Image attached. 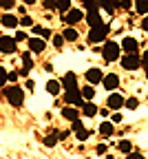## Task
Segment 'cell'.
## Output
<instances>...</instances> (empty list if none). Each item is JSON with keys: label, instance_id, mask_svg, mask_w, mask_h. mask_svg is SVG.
Wrapping results in <instances>:
<instances>
[{"label": "cell", "instance_id": "cell-14", "mask_svg": "<svg viewBox=\"0 0 148 159\" xmlns=\"http://www.w3.org/2000/svg\"><path fill=\"white\" fill-rule=\"evenodd\" d=\"M104 89H106V91H115L117 86H119V77L115 75V73H109V75H104Z\"/></svg>", "mask_w": 148, "mask_h": 159}, {"label": "cell", "instance_id": "cell-41", "mask_svg": "<svg viewBox=\"0 0 148 159\" xmlns=\"http://www.w3.org/2000/svg\"><path fill=\"white\" fill-rule=\"evenodd\" d=\"M141 29H144V31H146V33H148V16H146V18H144V20H141Z\"/></svg>", "mask_w": 148, "mask_h": 159}, {"label": "cell", "instance_id": "cell-1", "mask_svg": "<svg viewBox=\"0 0 148 159\" xmlns=\"http://www.w3.org/2000/svg\"><path fill=\"white\" fill-rule=\"evenodd\" d=\"M5 97H7V102L13 108H20V106L25 104V91L20 89V86H7L5 89Z\"/></svg>", "mask_w": 148, "mask_h": 159}, {"label": "cell", "instance_id": "cell-10", "mask_svg": "<svg viewBox=\"0 0 148 159\" xmlns=\"http://www.w3.org/2000/svg\"><path fill=\"white\" fill-rule=\"evenodd\" d=\"M82 20H84V11H82V9H71V11L64 16V22H67L69 27H73V25L82 22Z\"/></svg>", "mask_w": 148, "mask_h": 159}, {"label": "cell", "instance_id": "cell-20", "mask_svg": "<svg viewBox=\"0 0 148 159\" xmlns=\"http://www.w3.org/2000/svg\"><path fill=\"white\" fill-rule=\"evenodd\" d=\"M60 89H62V82H58V80H49V82H47V93L58 95V93H60Z\"/></svg>", "mask_w": 148, "mask_h": 159}, {"label": "cell", "instance_id": "cell-19", "mask_svg": "<svg viewBox=\"0 0 148 159\" xmlns=\"http://www.w3.org/2000/svg\"><path fill=\"white\" fill-rule=\"evenodd\" d=\"M80 93H82V99H84V102H91V99L95 97V89H93V86H89V84H86V86H82V89H80Z\"/></svg>", "mask_w": 148, "mask_h": 159}, {"label": "cell", "instance_id": "cell-4", "mask_svg": "<svg viewBox=\"0 0 148 159\" xmlns=\"http://www.w3.org/2000/svg\"><path fill=\"white\" fill-rule=\"evenodd\" d=\"M64 102L67 104H71V106H84V104H86V102H84V99H82V93H80V89H73V91H64Z\"/></svg>", "mask_w": 148, "mask_h": 159}, {"label": "cell", "instance_id": "cell-34", "mask_svg": "<svg viewBox=\"0 0 148 159\" xmlns=\"http://www.w3.org/2000/svg\"><path fill=\"white\" fill-rule=\"evenodd\" d=\"M42 7H44V9H55L58 2H55V0H44V2H42Z\"/></svg>", "mask_w": 148, "mask_h": 159}, {"label": "cell", "instance_id": "cell-27", "mask_svg": "<svg viewBox=\"0 0 148 159\" xmlns=\"http://www.w3.org/2000/svg\"><path fill=\"white\" fill-rule=\"evenodd\" d=\"M99 7H102V9H106L109 13H113L115 7H117V2H99Z\"/></svg>", "mask_w": 148, "mask_h": 159}, {"label": "cell", "instance_id": "cell-37", "mask_svg": "<svg viewBox=\"0 0 148 159\" xmlns=\"http://www.w3.org/2000/svg\"><path fill=\"white\" fill-rule=\"evenodd\" d=\"M117 7H119V9H128V7H133V2H128V0H122V2H117Z\"/></svg>", "mask_w": 148, "mask_h": 159}, {"label": "cell", "instance_id": "cell-44", "mask_svg": "<svg viewBox=\"0 0 148 159\" xmlns=\"http://www.w3.org/2000/svg\"><path fill=\"white\" fill-rule=\"evenodd\" d=\"M18 13H20V16L25 18V16H27V9H25V7H18Z\"/></svg>", "mask_w": 148, "mask_h": 159}, {"label": "cell", "instance_id": "cell-35", "mask_svg": "<svg viewBox=\"0 0 148 159\" xmlns=\"http://www.w3.org/2000/svg\"><path fill=\"white\" fill-rule=\"evenodd\" d=\"M0 7H5V9H11V7H16V2H13V0H0Z\"/></svg>", "mask_w": 148, "mask_h": 159}, {"label": "cell", "instance_id": "cell-9", "mask_svg": "<svg viewBox=\"0 0 148 159\" xmlns=\"http://www.w3.org/2000/svg\"><path fill=\"white\" fill-rule=\"evenodd\" d=\"M122 49L126 51V55H135L137 49H139V42H137L135 38L128 35V38H124V40H122Z\"/></svg>", "mask_w": 148, "mask_h": 159}, {"label": "cell", "instance_id": "cell-23", "mask_svg": "<svg viewBox=\"0 0 148 159\" xmlns=\"http://www.w3.org/2000/svg\"><path fill=\"white\" fill-rule=\"evenodd\" d=\"M33 33H38L42 40L51 38V29H47V27H38V25H33Z\"/></svg>", "mask_w": 148, "mask_h": 159}, {"label": "cell", "instance_id": "cell-18", "mask_svg": "<svg viewBox=\"0 0 148 159\" xmlns=\"http://www.w3.org/2000/svg\"><path fill=\"white\" fill-rule=\"evenodd\" d=\"M97 130H99V135H102V137H111V135H115V128H113V122H102Z\"/></svg>", "mask_w": 148, "mask_h": 159}, {"label": "cell", "instance_id": "cell-6", "mask_svg": "<svg viewBox=\"0 0 148 159\" xmlns=\"http://www.w3.org/2000/svg\"><path fill=\"white\" fill-rule=\"evenodd\" d=\"M124 104H126V99H124L119 93H111V95L106 97V108H109V111H119Z\"/></svg>", "mask_w": 148, "mask_h": 159}, {"label": "cell", "instance_id": "cell-16", "mask_svg": "<svg viewBox=\"0 0 148 159\" xmlns=\"http://www.w3.org/2000/svg\"><path fill=\"white\" fill-rule=\"evenodd\" d=\"M86 25L93 29V27H97V25H102V16H99V9H95V11H86Z\"/></svg>", "mask_w": 148, "mask_h": 159}, {"label": "cell", "instance_id": "cell-38", "mask_svg": "<svg viewBox=\"0 0 148 159\" xmlns=\"http://www.w3.org/2000/svg\"><path fill=\"white\" fill-rule=\"evenodd\" d=\"M128 159H146V157H144L141 152H137V150H133V152L128 155Z\"/></svg>", "mask_w": 148, "mask_h": 159}, {"label": "cell", "instance_id": "cell-36", "mask_svg": "<svg viewBox=\"0 0 148 159\" xmlns=\"http://www.w3.org/2000/svg\"><path fill=\"white\" fill-rule=\"evenodd\" d=\"M16 42H22V40H27V33H22V31H16Z\"/></svg>", "mask_w": 148, "mask_h": 159}, {"label": "cell", "instance_id": "cell-12", "mask_svg": "<svg viewBox=\"0 0 148 159\" xmlns=\"http://www.w3.org/2000/svg\"><path fill=\"white\" fill-rule=\"evenodd\" d=\"M0 25L7 27V29H16V27H20V18H16L13 13H5L0 18Z\"/></svg>", "mask_w": 148, "mask_h": 159}, {"label": "cell", "instance_id": "cell-15", "mask_svg": "<svg viewBox=\"0 0 148 159\" xmlns=\"http://www.w3.org/2000/svg\"><path fill=\"white\" fill-rule=\"evenodd\" d=\"M62 86H64L67 91H73V89H77V80H75V73H73V71L64 73V77H62Z\"/></svg>", "mask_w": 148, "mask_h": 159}, {"label": "cell", "instance_id": "cell-24", "mask_svg": "<svg viewBox=\"0 0 148 159\" xmlns=\"http://www.w3.org/2000/svg\"><path fill=\"white\" fill-rule=\"evenodd\" d=\"M135 11L137 13H148V0H137V2H135Z\"/></svg>", "mask_w": 148, "mask_h": 159}, {"label": "cell", "instance_id": "cell-5", "mask_svg": "<svg viewBox=\"0 0 148 159\" xmlns=\"http://www.w3.org/2000/svg\"><path fill=\"white\" fill-rule=\"evenodd\" d=\"M119 64H122L126 71H137V69L141 66V57H139V53H135V55H124Z\"/></svg>", "mask_w": 148, "mask_h": 159}, {"label": "cell", "instance_id": "cell-26", "mask_svg": "<svg viewBox=\"0 0 148 159\" xmlns=\"http://www.w3.org/2000/svg\"><path fill=\"white\" fill-rule=\"evenodd\" d=\"M126 108H128V111H135L137 106H139V99L137 97H128V99H126V104H124Z\"/></svg>", "mask_w": 148, "mask_h": 159}, {"label": "cell", "instance_id": "cell-43", "mask_svg": "<svg viewBox=\"0 0 148 159\" xmlns=\"http://www.w3.org/2000/svg\"><path fill=\"white\" fill-rule=\"evenodd\" d=\"M117 122H122V115H119V113L113 115V124H117Z\"/></svg>", "mask_w": 148, "mask_h": 159}, {"label": "cell", "instance_id": "cell-30", "mask_svg": "<svg viewBox=\"0 0 148 159\" xmlns=\"http://www.w3.org/2000/svg\"><path fill=\"white\" fill-rule=\"evenodd\" d=\"M141 66H144L146 77H148V51H144V55H141Z\"/></svg>", "mask_w": 148, "mask_h": 159}, {"label": "cell", "instance_id": "cell-8", "mask_svg": "<svg viewBox=\"0 0 148 159\" xmlns=\"http://www.w3.org/2000/svg\"><path fill=\"white\" fill-rule=\"evenodd\" d=\"M84 77H86L89 86H95V84H102V82H104V73H102L99 69H89Z\"/></svg>", "mask_w": 148, "mask_h": 159}, {"label": "cell", "instance_id": "cell-21", "mask_svg": "<svg viewBox=\"0 0 148 159\" xmlns=\"http://www.w3.org/2000/svg\"><path fill=\"white\" fill-rule=\"evenodd\" d=\"M62 38H64V42H75V40H77V31L73 27H67L64 33H62Z\"/></svg>", "mask_w": 148, "mask_h": 159}, {"label": "cell", "instance_id": "cell-39", "mask_svg": "<svg viewBox=\"0 0 148 159\" xmlns=\"http://www.w3.org/2000/svg\"><path fill=\"white\" fill-rule=\"evenodd\" d=\"M71 128H73L75 133H77V130H82V119H77V122H73V124H71Z\"/></svg>", "mask_w": 148, "mask_h": 159}, {"label": "cell", "instance_id": "cell-32", "mask_svg": "<svg viewBox=\"0 0 148 159\" xmlns=\"http://www.w3.org/2000/svg\"><path fill=\"white\" fill-rule=\"evenodd\" d=\"M75 135H77V139H80V142H84V139H89V135H91V133H89V130H84V128H82V130H77Z\"/></svg>", "mask_w": 148, "mask_h": 159}, {"label": "cell", "instance_id": "cell-3", "mask_svg": "<svg viewBox=\"0 0 148 159\" xmlns=\"http://www.w3.org/2000/svg\"><path fill=\"white\" fill-rule=\"evenodd\" d=\"M109 31H111V27L109 25H97V27H93L91 31H89V42H93V44H97V42H104L106 40V35H109Z\"/></svg>", "mask_w": 148, "mask_h": 159}, {"label": "cell", "instance_id": "cell-33", "mask_svg": "<svg viewBox=\"0 0 148 159\" xmlns=\"http://www.w3.org/2000/svg\"><path fill=\"white\" fill-rule=\"evenodd\" d=\"M18 75H20V73H18V71H11V73H9V75H7V82H11V84H13V86H16V80H18Z\"/></svg>", "mask_w": 148, "mask_h": 159}, {"label": "cell", "instance_id": "cell-29", "mask_svg": "<svg viewBox=\"0 0 148 159\" xmlns=\"http://www.w3.org/2000/svg\"><path fill=\"white\" fill-rule=\"evenodd\" d=\"M7 75H9V73H7L2 66H0V89H2V86L7 84Z\"/></svg>", "mask_w": 148, "mask_h": 159}, {"label": "cell", "instance_id": "cell-40", "mask_svg": "<svg viewBox=\"0 0 148 159\" xmlns=\"http://www.w3.org/2000/svg\"><path fill=\"white\" fill-rule=\"evenodd\" d=\"M95 150H97V155H104V152H106L109 148H106V144H99V146H97Z\"/></svg>", "mask_w": 148, "mask_h": 159}, {"label": "cell", "instance_id": "cell-11", "mask_svg": "<svg viewBox=\"0 0 148 159\" xmlns=\"http://www.w3.org/2000/svg\"><path fill=\"white\" fill-rule=\"evenodd\" d=\"M47 49V40L42 38H29V51L31 53H42Z\"/></svg>", "mask_w": 148, "mask_h": 159}, {"label": "cell", "instance_id": "cell-28", "mask_svg": "<svg viewBox=\"0 0 148 159\" xmlns=\"http://www.w3.org/2000/svg\"><path fill=\"white\" fill-rule=\"evenodd\" d=\"M53 47L62 49V47H64V38H62V35H53Z\"/></svg>", "mask_w": 148, "mask_h": 159}, {"label": "cell", "instance_id": "cell-25", "mask_svg": "<svg viewBox=\"0 0 148 159\" xmlns=\"http://www.w3.org/2000/svg\"><path fill=\"white\" fill-rule=\"evenodd\" d=\"M42 142H44V146H47V148H53V146L58 144V135H53V133H51V135H47L44 139H42Z\"/></svg>", "mask_w": 148, "mask_h": 159}, {"label": "cell", "instance_id": "cell-7", "mask_svg": "<svg viewBox=\"0 0 148 159\" xmlns=\"http://www.w3.org/2000/svg\"><path fill=\"white\" fill-rule=\"evenodd\" d=\"M16 49H18V44H16L13 38H9V35H0V51H2V53L11 55V53H16Z\"/></svg>", "mask_w": 148, "mask_h": 159}, {"label": "cell", "instance_id": "cell-2", "mask_svg": "<svg viewBox=\"0 0 148 159\" xmlns=\"http://www.w3.org/2000/svg\"><path fill=\"white\" fill-rule=\"evenodd\" d=\"M122 53V47L117 42H113V40H106L102 47V57H104V62H115V60L119 57Z\"/></svg>", "mask_w": 148, "mask_h": 159}, {"label": "cell", "instance_id": "cell-42", "mask_svg": "<svg viewBox=\"0 0 148 159\" xmlns=\"http://www.w3.org/2000/svg\"><path fill=\"white\" fill-rule=\"evenodd\" d=\"M27 89H29V91L35 89V82H33V80H27Z\"/></svg>", "mask_w": 148, "mask_h": 159}, {"label": "cell", "instance_id": "cell-31", "mask_svg": "<svg viewBox=\"0 0 148 159\" xmlns=\"http://www.w3.org/2000/svg\"><path fill=\"white\" fill-rule=\"evenodd\" d=\"M20 25H22V27H31V29H33V20H31L29 16H25V18H20Z\"/></svg>", "mask_w": 148, "mask_h": 159}, {"label": "cell", "instance_id": "cell-17", "mask_svg": "<svg viewBox=\"0 0 148 159\" xmlns=\"http://www.w3.org/2000/svg\"><path fill=\"white\" fill-rule=\"evenodd\" d=\"M80 113H82L84 117H95V115L99 113V108H97V106H95L93 102H86V104L82 106V111H80Z\"/></svg>", "mask_w": 148, "mask_h": 159}, {"label": "cell", "instance_id": "cell-13", "mask_svg": "<svg viewBox=\"0 0 148 159\" xmlns=\"http://www.w3.org/2000/svg\"><path fill=\"white\" fill-rule=\"evenodd\" d=\"M80 111L75 108V106H64V108H62V117H64V119H69V122L73 124V122H77V119H80Z\"/></svg>", "mask_w": 148, "mask_h": 159}, {"label": "cell", "instance_id": "cell-22", "mask_svg": "<svg viewBox=\"0 0 148 159\" xmlns=\"http://www.w3.org/2000/svg\"><path fill=\"white\" fill-rule=\"evenodd\" d=\"M117 150H122V152H126V155H131V152H133V144L128 142V139H119Z\"/></svg>", "mask_w": 148, "mask_h": 159}]
</instances>
